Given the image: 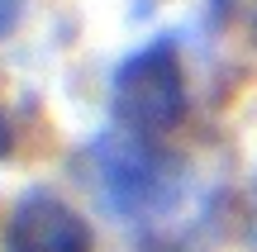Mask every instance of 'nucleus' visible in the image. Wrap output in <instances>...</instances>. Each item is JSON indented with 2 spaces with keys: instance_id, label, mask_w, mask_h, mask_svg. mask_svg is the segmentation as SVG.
I'll return each mask as SVG.
<instances>
[{
  "instance_id": "nucleus-1",
  "label": "nucleus",
  "mask_w": 257,
  "mask_h": 252,
  "mask_svg": "<svg viewBox=\"0 0 257 252\" xmlns=\"http://www.w3.org/2000/svg\"><path fill=\"white\" fill-rule=\"evenodd\" d=\"M191 95H186V67L172 38H153L138 53H128L114 67L110 81V114L124 133L134 138H167L181 129Z\"/></svg>"
},
{
  "instance_id": "nucleus-2",
  "label": "nucleus",
  "mask_w": 257,
  "mask_h": 252,
  "mask_svg": "<svg viewBox=\"0 0 257 252\" xmlns=\"http://www.w3.org/2000/svg\"><path fill=\"white\" fill-rule=\"evenodd\" d=\"M95 181L119 219H157L176 205L181 195V162L167 157L153 138H134V133H110L95 143Z\"/></svg>"
},
{
  "instance_id": "nucleus-3",
  "label": "nucleus",
  "mask_w": 257,
  "mask_h": 252,
  "mask_svg": "<svg viewBox=\"0 0 257 252\" xmlns=\"http://www.w3.org/2000/svg\"><path fill=\"white\" fill-rule=\"evenodd\" d=\"M95 233L57 190H24L0 233V252H91Z\"/></svg>"
},
{
  "instance_id": "nucleus-4",
  "label": "nucleus",
  "mask_w": 257,
  "mask_h": 252,
  "mask_svg": "<svg viewBox=\"0 0 257 252\" xmlns=\"http://www.w3.org/2000/svg\"><path fill=\"white\" fill-rule=\"evenodd\" d=\"M238 233H243V247L257 252V181H252L248 200H243V224H238Z\"/></svg>"
},
{
  "instance_id": "nucleus-5",
  "label": "nucleus",
  "mask_w": 257,
  "mask_h": 252,
  "mask_svg": "<svg viewBox=\"0 0 257 252\" xmlns=\"http://www.w3.org/2000/svg\"><path fill=\"white\" fill-rule=\"evenodd\" d=\"M24 5H29V0H0V38H5L10 29L19 24V15H24Z\"/></svg>"
},
{
  "instance_id": "nucleus-6",
  "label": "nucleus",
  "mask_w": 257,
  "mask_h": 252,
  "mask_svg": "<svg viewBox=\"0 0 257 252\" xmlns=\"http://www.w3.org/2000/svg\"><path fill=\"white\" fill-rule=\"evenodd\" d=\"M5 157H10V124L0 119V162H5Z\"/></svg>"
},
{
  "instance_id": "nucleus-7",
  "label": "nucleus",
  "mask_w": 257,
  "mask_h": 252,
  "mask_svg": "<svg viewBox=\"0 0 257 252\" xmlns=\"http://www.w3.org/2000/svg\"><path fill=\"white\" fill-rule=\"evenodd\" d=\"M252 38H257V15H252Z\"/></svg>"
}]
</instances>
